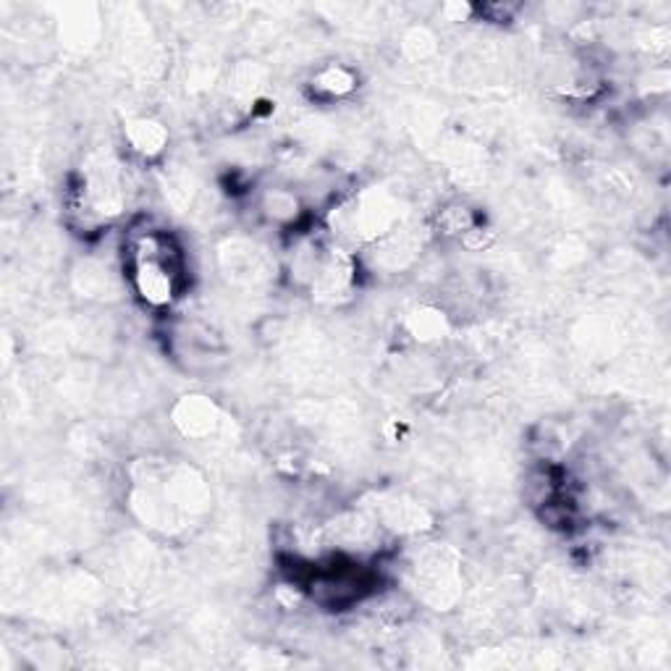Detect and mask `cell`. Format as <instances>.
Listing matches in <instances>:
<instances>
[{
    "label": "cell",
    "mask_w": 671,
    "mask_h": 671,
    "mask_svg": "<svg viewBox=\"0 0 671 671\" xmlns=\"http://www.w3.org/2000/svg\"><path fill=\"white\" fill-rule=\"evenodd\" d=\"M207 507L205 480L187 465H150L145 478H135L131 509L145 524L163 533L184 530Z\"/></svg>",
    "instance_id": "cell-1"
},
{
    "label": "cell",
    "mask_w": 671,
    "mask_h": 671,
    "mask_svg": "<svg viewBox=\"0 0 671 671\" xmlns=\"http://www.w3.org/2000/svg\"><path fill=\"white\" fill-rule=\"evenodd\" d=\"M480 223L482 221L478 219V213H475L472 207L461 205V202H454V205H446L444 210H440L438 219H436V228H438V234L459 236L461 239L467 231L480 226Z\"/></svg>",
    "instance_id": "cell-8"
},
{
    "label": "cell",
    "mask_w": 671,
    "mask_h": 671,
    "mask_svg": "<svg viewBox=\"0 0 671 671\" xmlns=\"http://www.w3.org/2000/svg\"><path fill=\"white\" fill-rule=\"evenodd\" d=\"M356 87H360V76H356L354 68L344 66V63H326V66H320L312 74L310 84H307L310 95L320 103L344 100Z\"/></svg>",
    "instance_id": "cell-5"
},
{
    "label": "cell",
    "mask_w": 671,
    "mask_h": 671,
    "mask_svg": "<svg viewBox=\"0 0 671 671\" xmlns=\"http://www.w3.org/2000/svg\"><path fill=\"white\" fill-rule=\"evenodd\" d=\"M409 331L417 341L428 344V341H438L446 336V318L438 310H417L409 318Z\"/></svg>",
    "instance_id": "cell-9"
},
{
    "label": "cell",
    "mask_w": 671,
    "mask_h": 671,
    "mask_svg": "<svg viewBox=\"0 0 671 671\" xmlns=\"http://www.w3.org/2000/svg\"><path fill=\"white\" fill-rule=\"evenodd\" d=\"M263 213L273 223H278V226H289V223H297L299 215H302V205H299L297 194L289 192V189H270L263 198Z\"/></svg>",
    "instance_id": "cell-7"
},
{
    "label": "cell",
    "mask_w": 671,
    "mask_h": 671,
    "mask_svg": "<svg viewBox=\"0 0 671 671\" xmlns=\"http://www.w3.org/2000/svg\"><path fill=\"white\" fill-rule=\"evenodd\" d=\"M126 273L145 305L168 307L187 281L184 252L166 231H142L126 247Z\"/></svg>",
    "instance_id": "cell-2"
},
{
    "label": "cell",
    "mask_w": 671,
    "mask_h": 671,
    "mask_svg": "<svg viewBox=\"0 0 671 671\" xmlns=\"http://www.w3.org/2000/svg\"><path fill=\"white\" fill-rule=\"evenodd\" d=\"M177 428L192 440H207L221 428V412L205 396H184L173 409Z\"/></svg>",
    "instance_id": "cell-4"
},
{
    "label": "cell",
    "mask_w": 671,
    "mask_h": 671,
    "mask_svg": "<svg viewBox=\"0 0 671 671\" xmlns=\"http://www.w3.org/2000/svg\"><path fill=\"white\" fill-rule=\"evenodd\" d=\"M126 142H129V150L137 152L139 158H158L163 156V150L168 147V131L160 121L137 118V121L126 124Z\"/></svg>",
    "instance_id": "cell-6"
},
{
    "label": "cell",
    "mask_w": 671,
    "mask_h": 671,
    "mask_svg": "<svg viewBox=\"0 0 671 671\" xmlns=\"http://www.w3.org/2000/svg\"><path fill=\"white\" fill-rule=\"evenodd\" d=\"M449 556V551H428L415 564L417 593L423 590L425 604L436 608H446L457 598V564Z\"/></svg>",
    "instance_id": "cell-3"
}]
</instances>
